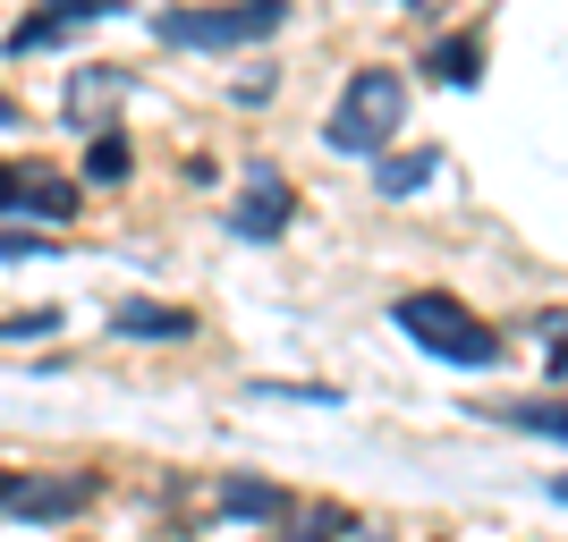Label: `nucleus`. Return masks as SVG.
Here are the masks:
<instances>
[{
    "mask_svg": "<svg viewBox=\"0 0 568 542\" xmlns=\"http://www.w3.org/2000/svg\"><path fill=\"white\" fill-rule=\"evenodd\" d=\"M390 330L416 339V348H425L433 365H450V374H493V365H509V339H500L467 297H450V288H407V297H390Z\"/></svg>",
    "mask_w": 568,
    "mask_h": 542,
    "instance_id": "obj_1",
    "label": "nucleus"
},
{
    "mask_svg": "<svg viewBox=\"0 0 568 542\" xmlns=\"http://www.w3.org/2000/svg\"><path fill=\"white\" fill-rule=\"evenodd\" d=\"M407 127V76L399 69H348L332 119H323V144L348 153V162H382Z\"/></svg>",
    "mask_w": 568,
    "mask_h": 542,
    "instance_id": "obj_2",
    "label": "nucleus"
},
{
    "mask_svg": "<svg viewBox=\"0 0 568 542\" xmlns=\"http://www.w3.org/2000/svg\"><path fill=\"white\" fill-rule=\"evenodd\" d=\"M288 25V0H170L153 9V34L170 51H237Z\"/></svg>",
    "mask_w": 568,
    "mask_h": 542,
    "instance_id": "obj_3",
    "label": "nucleus"
},
{
    "mask_svg": "<svg viewBox=\"0 0 568 542\" xmlns=\"http://www.w3.org/2000/svg\"><path fill=\"white\" fill-rule=\"evenodd\" d=\"M102 500V474H0V518L18 525H60Z\"/></svg>",
    "mask_w": 568,
    "mask_h": 542,
    "instance_id": "obj_4",
    "label": "nucleus"
},
{
    "mask_svg": "<svg viewBox=\"0 0 568 542\" xmlns=\"http://www.w3.org/2000/svg\"><path fill=\"white\" fill-rule=\"evenodd\" d=\"M128 0H34L18 25H9V51H51V43H69V34H85V25H102V18H119Z\"/></svg>",
    "mask_w": 568,
    "mask_h": 542,
    "instance_id": "obj_5",
    "label": "nucleus"
},
{
    "mask_svg": "<svg viewBox=\"0 0 568 542\" xmlns=\"http://www.w3.org/2000/svg\"><path fill=\"white\" fill-rule=\"evenodd\" d=\"M288 221H297V195H288L281 170H255V178H246V195L230 204V237H263V246H272Z\"/></svg>",
    "mask_w": 568,
    "mask_h": 542,
    "instance_id": "obj_6",
    "label": "nucleus"
},
{
    "mask_svg": "<svg viewBox=\"0 0 568 542\" xmlns=\"http://www.w3.org/2000/svg\"><path fill=\"white\" fill-rule=\"evenodd\" d=\"M111 339H144V348L195 339V306H162V297H119V306H111Z\"/></svg>",
    "mask_w": 568,
    "mask_h": 542,
    "instance_id": "obj_7",
    "label": "nucleus"
},
{
    "mask_svg": "<svg viewBox=\"0 0 568 542\" xmlns=\"http://www.w3.org/2000/svg\"><path fill=\"white\" fill-rule=\"evenodd\" d=\"M213 500H221V518H246V525H281L288 518V492L263 483V474H221Z\"/></svg>",
    "mask_w": 568,
    "mask_h": 542,
    "instance_id": "obj_8",
    "label": "nucleus"
},
{
    "mask_svg": "<svg viewBox=\"0 0 568 542\" xmlns=\"http://www.w3.org/2000/svg\"><path fill=\"white\" fill-rule=\"evenodd\" d=\"M18 221L69 229V221H77V178H43V170H18Z\"/></svg>",
    "mask_w": 568,
    "mask_h": 542,
    "instance_id": "obj_9",
    "label": "nucleus"
},
{
    "mask_svg": "<svg viewBox=\"0 0 568 542\" xmlns=\"http://www.w3.org/2000/svg\"><path fill=\"white\" fill-rule=\"evenodd\" d=\"M425 69H433V85H475V76H484V43H475V34H450V43L425 51Z\"/></svg>",
    "mask_w": 568,
    "mask_h": 542,
    "instance_id": "obj_10",
    "label": "nucleus"
},
{
    "mask_svg": "<svg viewBox=\"0 0 568 542\" xmlns=\"http://www.w3.org/2000/svg\"><path fill=\"white\" fill-rule=\"evenodd\" d=\"M509 432H544V441H568V399H509L493 407Z\"/></svg>",
    "mask_w": 568,
    "mask_h": 542,
    "instance_id": "obj_11",
    "label": "nucleus"
},
{
    "mask_svg": "<svg viewBox=\"0 0 568 542\" xmlns=\"http://www.w3.org/2000/svg\"><path fill=\"white\" fill-rule=\"evenodd\" d=\"M433 170H442V153H382V162H374V187L382 195H416Z\"/></svg>",
    "mask_w": 568,
    "mask_h": 542,
    "instance_id": "obj_12",
    "label": "nucleus"
},
{
    "mask_svg": "<svg viewBox=\"0 0 568 542\" xmlns=\"http://www.w3.org/2000/svg\"><path fill=\"white\" fill-rule=\"evenodd\" d=\"M128 162H136V153H128V136H119V127H102V136L85 144V178H94V187H119V178H128Z\"/></svg>",
    "mask_w": 568,
    "mask_h": 542,
    "instance_id": "obj_13",
    "label": "nucleus"
},
{
    "mask_svg": "<svg viewBox=\"0 0 568 542\" xmlns=\"http://www.w3.org/2000/svg\"><path fill=\"white\" fill-rule=\"evenodd\" d=\"M60 330V306H26V314H0V348L9 339H51Z\"/></svg>",
    "mask_w": 568,
    "mask_h": 542,
    "instance_id": "obj_14",
    "label": "nucleus"
},
{
    "mask_svg": "<svg viewBox=\"0 0 568 542\" xmlns=\"http://www.w3.org/2000/svg\"><path fill=\"white\" fill-rule=\"evenodd\" d=\"M60 246V229H9L0 221V263H34V255H51Z\"/></svg>",
    "mask_w": 568,
    "mask_h": 542,
    "instance_id": "obj_15",
    "label": "nucleus"
},
{
    "mask_svg": "<svg viewBox=\"0 0 568 542\" xmlns=\"http://www.w3.org/2000/svg\"><path fill=\"white\" fill-rule=\"evenodd\" d=\"M0 221H18V170L0 162Z\"/></svg>",
    "mask_w": 568,
    "mask_h": 542,
    "instance_id": "obj_16",
    "label": "nucleus"
},
{
    "mask_svg": "<svg viewBox=\"0 0 568 542\" xmlns=\"http://www.w3.org/2000/svg\"><path fill=\"white\" fill-rule=\"evenodd\" d=\"M18 119H26V111H18V102H9V94H0V127H18Z\"/></svg>",
    "mask_w": 568,
    "mask_h": 542,
    "instance_id": "obj_17",
    "label": "nucleus"
},
{
    "mask_svg": "<svg viewBox=\"0 0 568 542\" xmlns=\"http://www.w3.org/2000/svg\"><path fill=\"white\" fill-rule=\"evenodd\" d=\"M551 374H568V339H560V348H551Z\"/></svg>",
    "mask_w": 568,
    "mask_h": 542,
    "instance_id": "obj_18",
    "label": "nucleus"
},
{
    "mask_svg": "<svg viewBox=\"0 0 568 542\" xmlns=\"http://www.w3.org/2000/svg\"><path fill=\"white\" fill-rule=\"evenodd\" d=\"M551 500H560V509H568V474H551Z\"/></svg>",
    "mask_w": 568,
    "mask_h": 542,
    "instance_id": "obj_19",
    "label": "nucleus"
},
{
    "mask_svg": "<svg viewBox=\"0 0 568 542\" xmlns=\"http://www.w3.org/2000/svg\"><path fill=\"white\" fill-rule=\"evenodd\" d=\"M399 9H416V0H399Z\"/></svg>",
    "mask_w": 568,
    "mask_h": 542,
    "instance_id": "obj_20",
    "label": "nucleus"
}]
</instances>
